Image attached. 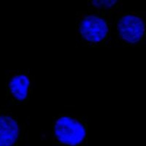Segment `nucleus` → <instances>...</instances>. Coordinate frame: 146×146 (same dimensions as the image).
I'll return each mask as SVG.
<instances>
[{"mask_svg": "<svg viewBox=\"0 0 146 146\" xmlns=\"http://www.w3.org/2000/svg\"><path fill=\"white\" fill-rule=\"evenodd\" d=\"M120 38L129 44L139 42L145 32V24L140 17L128 14L121 17L117 23Z\"/></svg>", "mask_w": 146, "mask_h": 146, "instance_id": "7ed1b4c3", "label": "nucleus"}, {"mask_svg": "<svg viewBox=\"0 0 146 146\" xmlns=\"http://www.w3.org/2000/svg\"><path fill=\"white\" fill-rule=\"evenodd\" d=\"M31 80L28 75L18 74L10 78L8 88L12 96L19 102L25 101L29 96Z\"/></svg>", "mask_w": 146, "mask_h": 146, "instance_id": "39448f33", "label": "nucleus"}, {"mask_svg": "<svg viewBox=\"0 0 146 146\" xmlns=\"http://www.w3.org/2000/svg\"><path fill=\"white\" fill-rule=\"evenodd\" d=\"M82 38L88 42L99 43L106 38L109 33V26L105 18L91 14L83 17L78 27Z\"/></svg>", "mask_w": 146, "mask_h": 146, "instance_id": "f03ea898", "label": "nucleus"}, {"mask_svg": "<svg viewBox=\"0 0 146 146\" xmlns=\"http://www.w3.org/2000/svg\"><path fill=\"white\" fill-rule=\"evenodd\" d=\"M19 135L18 121L9 115H0V146H13Z\"/></svg>", "mask_w": 146, "mask_h": 146, "instance_id": "20e7f679", "label": "nucleus"}, {"mask_svg": "<svg viewBox=\"0 0 146 146\" xmlns=\"http://www.w3.org/2000/svg\"><path fill=\"white\" fill-rule=\"evenodd\" d=\"M53 133L57 140L66 146L80 145L87 135L86 129L83 123L67 115L57 118L53 126Z\"/></svg>", "mask_w": 146, "mask_h": 146, "instance_id": "f257e3e1", "label": "nucleus"}, {"mask_svg": "<svg viewBox=\"0 0 146 146\" xmlns=\"http://www.w3.org/2000/svg\"><path fill=\"white\" fill-rule=\"evenodd\" d=\"M118 2L117 0H93L91 5L99 10H110Z\"/></svg>", "mask_w": 146, "mask_h": 146, "instance_id": "423d86ee", "label": "nucleus"}]
</instances>
